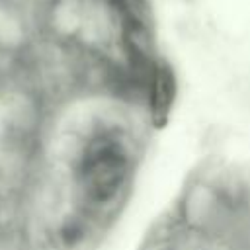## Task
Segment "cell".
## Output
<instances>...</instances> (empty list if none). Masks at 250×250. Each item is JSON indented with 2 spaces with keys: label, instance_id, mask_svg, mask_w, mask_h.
Returning <instances> with one entry per match:
<instances>
[{
  "label": "cell",
  "instance_id": "cell-1",
  "mask_svg": "<svg viewBox=\"0 0 250 250\" xmlns=\"http://www.w3.org/2000/svg\"><path fill=\"white\" fill-rule=\"evenodd\" d=\"M150 131L141 104L119 98L78 137L70 168L74 197L105 230L133 195Z\"/></svg>",
  "mask_w": 250,
  "mask_h": 250
},
{
  "label": "cell",
  "instance_id": "cell-2",
  "mask_svg": "<svg viewBox=\"0 0 250 250\" xmlns=\"http://www.w3.org/2000/svg\"><path fill=\"white\" fill-rule=\"evenodd\" d=\"M178 94L180 82L174 64L166 57L156 55L141 84V107L152 131L162 129L170 121Z\"/></svg>",
  "mask_w": 250,
  "mask_h": 250
},
{
  "label": "cell",
  "instance_id": "cell-3",
  "mask_svg": "<svg viewBox=\"0 0 250 250\" xmlns=\"http://www.w3.org/2000/svg\"><path fill=\"white\" fill-rule=\"evenodd\" d=\"M236 244H240L244 250H250V215H248V219H246V223H244V227L236 238Z\"/></svg>",
  "mask_w": 250,
  "mask_h": 250
}]
</instances>
